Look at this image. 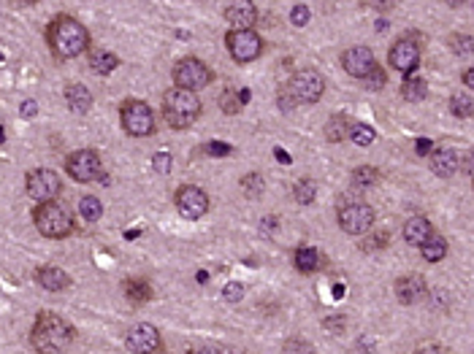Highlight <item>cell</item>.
Returning a JSON list of instances; mask_svg holds the SVG:
<instances>
[{"label":"cell","instance_id":"6da1fadb","mask_svg":"<svg viewBox=\"0 0 474 354\" xmlns=\"http://www.w3.org/2000/svg\"><path fill=\"white\" fill-rule=\"evenodd\" d=\"M46 43L57 60H73L90 49V33L76 16L57 14L46 25Z\"/></svg>","mask_w":474,"mask_h":354},{"label":"cell","instance_id":"7a4b0ae2","mask_svg":"<svg viewBox=\"0 0 474 354\" xmlns=\"http://www.w3.org/2000/svg\"><path fill=\"white\" fill-rule=\"evenodd\" d=\"M73 340V327L63 316L52 311H41L36 316V325L30 330V343L38 354H60L66 352Z\"/></svg>","mask_w":474,"mask_h":354},{"label":"cell","instance_id":"3957f363","mask_svg":"<svg viewBox=\"0 0 474 354\" xmlns=\"http://www.w3.org/2000/svg\"><path fill=\"white\" fill-rule=\"evenodd\" d=\"M163 117L174 130H187L190 124H195V119L201 117V100L195 92L174 87L163 95Z\"/></svg>","mask_w":474,"mask_h":354},{"label":"cell","instance_id":"277c9868","mask_svg":"<svg viewBox=\"0 0 474 354\" xmlns=\"http://www.w3.org/2000/svg\"><path fill=\"white\" fill-rule=\"evenodd\" d=\"M33 222H36V230H38L43 238H52V241H60V238L71 235V230H73V217H71V211H68L63 203H57V200L36 205Z\"/></svg>","mask_w":474,"mask_h":354},{"label":"cell","instance_id":"5b68a950","mask_svg":"<svg viewBox=\"0 0 474 354\" xmlns=\"http://www.w3.org/2000/svg\"><path fill=\"white\" fill-rule=\"evenodd\" d=\"M120 122L122 130L130 138H147L155 133V114L144 100L138 97H128L120 106Z\"/></svg>","mask_w":474,"mask_h":354},{"label":"cell","instance_id":"8992f818","mask_svg":"<svg viewBox=\"0 0 474 354\" xmlns=\"http://www.w3.org/2000/svg\"><path fill=\"white\" fill-rule=\"evenodd\" d=\"M174 84L179 90H187V92H198L203 87H209L212 84V68L198 60V57H185V60H179L174 65Z\"/></svg>","mask_w":474,"mask_h":354},{"label":"cell","instance_id":"52a82bcc","mask_svg":"<svg viewBox=\"0 0 474 354\" xmlns=\"http://www.w3.org/2000/svg\"><path fill=\"white\" fill-rule=\"evenodd\" d=\"M287 92L293 95L296 103H317L325 92V79L314 68L296 70L287 84Z\"/></svg>","mask_w":474,"mask_h":354},{"label":"cell","instance_id":"ba28073f","mask_svg":"<svg viewBox=\"0 0 474 354\" xmlns=\"http://www.w3.org/2000/svg\"><path fill=\"white\" fill-rule=\"evenodd\" d=\"M225 46H228L230 57L236 63H252L263 55V38L257 36L255 30H230L225 36Z\"/></svg>","mask_w":474,"mask_h":354},{"label":"cell","instance_id":"9c48e42d","mask_svg":"<svg viewBox=\"0 0 474 354\" xmlns=\"http://www.w3.org/2000/svg\"><path fill=\"white\" fill-rule=\"evenodd\" d=\"M25 190L33 200L49 203V200H54L60 195L63 181H60V176L54 173L52 168H36V171H30L25 176Z\"/></svg>","mask_w":474,"mask_h":354},{"label":"cell","instance_id":"30bf717a","mask_svg":"<svg viewBox=\"0 0 474 354\" xmlns=\"http://www.w3.org/2000/svg\"><path fill=\"white\" fill-rule=\"evenodd\" d=\"M66 173L79 184H90L103 173V165H101V154L95 149H79L73 154H68L66 160Z\"/></svg>","mask_w":474,"mask_h":354},{"label":"cell","instance_id":"8fae6325","mask_svg":"<svg viewBox=\"0 0 474 354\" xmlns=\"http://www.w3.org/2000/svg\"><path fill=\"white\" fill-rule=\"evenodd\" d=\"M374 208L369 203H350L339 208V227L347 232V235H364V232H371L374 227Z\"/></svg>","mask_w":474,"mask_h":354},{"label":"cell","instance_id":"7c38bea8","mask_svg":"<svg viewBox=\"0 0 474 354\" xmlns=\"http://www.w3.org/2000/svg\"><path fill=\"white\" fill-rule=\"evenodd\" d=\"M174 203L176 211L185 219H201L209 211V195L201 187H195V184H185V187L176 190Z\"/></svg>","mask_w":474,"mask_h":354},{"label":"cell","instance_id":"4fadbf2b","mask_svg":"<svg viewBox=\"0 0 474 354\" xmlns=\"http://www.w3.org/2000/svg\"><path fill=\"white\" fill-rule=\"evenodd\" d=\"M388 63H391L396 70L406 73V79H409L420 65L418 41H412V38H398V41L391 46V52H388Z\"/></svg>","mask_w":474,"mask_h":354},{"label":"cell","instance_id":"5bb4252c","mask_svg":"<svg viewBox=\"0 0 474 354\" xmlns=\"http://www.w3.org/2000/svg\"><path fill=\"white\" fill-rule=\"evenodd\" d=\"M125 346L133 354H158L163 349V338L158 333V327L141 322V325L130 327V333L125 338Z\"/></svg>","mask_w":474,"mask_h":354},{"label":"cell","instance_id":"9a60e30c","mask_svg":"<svg viewBox=\"0 0 474 354\" xmlns=\"http://www.w3.org/2000/svg\"><path fill=\"white\" fill-rule=\"evenodd\" d=\"M374 65H377V60H374V52L369 46H352L341 55V68L347 70L352 79H361V82L369 76V70Z\"/></svg>","mask_w":474,"mask_h":354},{"label":"cell","instance_id":"2e32d148","mask_svg":"<svg viewBox=\"0 0 474 354\" xmlns=\"http://www.w3.org/2000/svg\"><path fill=\"white\" fill-rule=\"evenodd\" d=\"M396 298L401 300L404 306H412V303H420V300L428 295V284L420 273H406L396 281Z\"/></svg>","mask_w":474,"mask_h":354},{"label":"cell","instance_id":"e0dca14e","mask_svg":"<svg viewBox=\"0 0 474 354\" xmlns=\"http://www.w3.org/2000/svg\"><path fill=\"white\" fill-rule=\"evenodd\" d=\"M225 19L233 30H252L257 22V6L249 3V0H242V3H230L225 9Z\"/></svg>","mask_w":474,"mask_h":354},{"label":"cell","instance_id":"ac0fdd59","mask_svg":"<svg viewBox=\"0 0 474 354\" xmlns=\"http://www.w3.org/2000/svg\"><path fill=\"white\" fill-rule=\"evenodd\" d=\"M428 160H431V163H428L431 165V171L439 178L455 176V173H458V168H460V157L453 149H445V146H442V149H433Z\"/></svg>","mask_w":474,"mask_h":354},{"label":"cell","instance_id":"d6986e66","mask_svg":"<svg viewBox=\"0 0 474 354\" xmlns=\"http://www.w3.org/2000/svg\"><path fill=\"white\" fill-rule=\"evenodd\" d=\"M36 281H38L41 289L46 292H63L71 286V276H68L63 268H54V265H41L36 271Z\"/></svg>","mask_w":474,"mask_h":354},{"label":"cell","instance_id":"ffe728a7","mask_svg":"<svg viewBox=\"0 0 474 354\" xmlns=\"http://www.w3.org/2000/svg\"><path fill=\"white\" fill-rule=\"evenodd\" d=\"M431 222L426 217H409L404 222V241L406 244H412V246H423V241H428L431 238Z\"/></svg>","mask_w":474,"mask_h":354},{"label":"cell","instance_id":"44dd1931","mask_svg":"<svg viewBox=\"0 0 474 354\" xmlns=\"http://www.w3.org/2000/svg\"><path fill=\"white\" fill-rule=\"evenodd\" d=\"M87 65L98 76H108V73H114V70L120 68V57L114 55V52H108V49H93L87 55Z\"/></svg>","mask_w":474,"mask_h":354},{"label":"cell","instance_id":"7402d4cb","mask_svg":"<svg viewBox=\"0 0 474 354\" xmlns=\"http://www.w3.org/2000/svg\"><path fill=\"white\" fill-rule=\"evenodd\" d=\"M66 103L73 114H87V111L93 109V95H90V90L84 84H68Z\"/></svg>","mask_w":474,"mask_h":354},{"label":"cell","instance_id":"603a6c76","mask_svg":"<svg viewBox=\"0 0 474 354\" xmlns=\"http://www.w3.org/2000/svg\"><path fill=\"white\" fill-rule=\"evenodd\" d=\"M293 262L301 273H314L323 268V254L314 249V246H298L296 254H293Z\"/></svg>","mask_w":474,"mask_h":354},{"label":"cell","instance_id":"cb8c5ba5","mask_svg":"<svg viewBox=\"0 0 474 354\" xmlns=\"http://www.w3.org/2000/svg\"><path fill=\"white\" fill-rule=\"evenodd\" d=\"M420 254H423L426 262H439V259L447 257V241L442 238V235L431 232V238L423 241V246H420Z\"/></svg>","mask_w":474,"mask_h":354},{"label":"cell","instance_id":"d4e9b609","mask_svg":"<svg viewBox=\"0 0 474 354\" xmlns=\"http://www.w3.org/2000/svg\"><path fill=\"white\" fill-rule=\"evenodd\" d=\"M125 298L130 303L144 306V303L152 300V284L144 281V279H130V281H125Z\"/></svg>","mask_w":474,"mask_h":354},{"label":"cell","instance_id":"484cf974","mask_svg":"<svg viewBox=\"0 0 474 354\" xmlns=\"http://www.w3.org/2000/svg\"><path fill=\"white\" fill-rule=\"evenodd\" d=\"M350 133V119L344 117V114H334L328 122H325V138L331 141V144H339V141H344Z\"/></svg>","mask_w":474,"mask_h":354},{"label":"cell","instance_id":"4316f807","mask_svg":"<svg viewBox=\"0 0 474 354\" xmlns=\"http://www.w3.org/2000/svg\"><path fill=\"white\" fill-rule=\"evenodd\" d=\"M103 214V203H101V198H95V195H84L79 200V217L87 222V225H93L98 222Z\"/></svg>","mask_w":474,"mask_h":354},{"label":"cell","instance_id":"83f0119b","mask_svg":"<svg viewBox=\"0 0 474 354\" xmlns=\"http://www.w3.org/2000/svg\"><path fill=\"white\" fill-rule=\"evenodd\" d=\"M401 95L409 103H420V100H426V95H428V84L423 82V79H418V76H409L404 82V87H401Z\"/></svg>","mask_w":474,"mask_h":354},{"label":"cell","instance_id":"f1b7e54d","mask_svg":"<svg viewBox=\"0 0 474 354\" xmlns=\"http://www.w3.org/2000/svg\"><path fill=\"white\" fill-rule=\"evenodd\" d=\"M352 181L358 187H374V184L382 181V173H379V168H374V165H361V168L352 171Z\"/></svg>","mask_w":474,"mask_h":354},{"label":"cell","instance_id":"f546056e","mask_svg":"<svg viewBox=\"0 0 474 354\" xmlns=\"http://www.w3.org/2000/svg\"><path fill=\"white\" fill-rule=\"evenodd\" d=\"M450 111H453V117H458V119H469V117H474L472 95H453L450 97Z\"/></svg>","mask_w":474,"mask_h":354},{"label":"cell","instance_id":"4dcf8cb0","mask_svg":"<svg viewBox=\"0 0 474 354\" xmlns=\"http://www.w3.org/2000/svg\"><path fill=\"white\" fill-rule=\"evenodd\" d=\"M293 195L301 205H309L314 203V195H317V184L311 178H298L296 187H293Z\"/></svg>","mask_w":474,"mask_h":354},{"label":"cell","instance_id":"1f68e13d","mask_svg":"<svg viewBox=\"0 0 474 354\" xmlns=\"http://www.w3.org/2000/svg\"><path fill=\"white\" fill-rule=\"evenodd\" d=\"M347 138H350L352 144H358V146H369V144H374L377 133H374L369 124L355 122V124H350V133H347Z\"/></svg>","mask_w":474,"mask_h":354},{"label":"cell","instance_id":"d6a6232c","mask_svg":"<svg viewBox=\"0 0 474 354\" xmlns=\"http://www.w3.org/2000/svg\"><path fill=\"white\" fill-rule=\"evenodd\" d=\"M242 190L247 198H260L263 195V176L260 173H247L242 178Z\"/></svg>","mask_w":474,"mask_h":354},{"label":"cell","instance_id":"836d02e7","mask_svg":"<svg viewBox=\"0 0 474 354\" xmlns=\"http://www.w3.org/2000/svg\"><path fill=\"white\" fill-rule=\"evenodd\" d=\"M450 49H453L455 55H472V49H474L472 36H460V33L450 36Z\"/></svg>","mask_w":474,"mask_h":354},{"label":"cell","instance_id":"e575fe53","mask_svg":"<svg viewBox=\"0 0 474 354\" xmlns=\"http://www.w3.org/2000/svg\"><path fill=\"white\" fill-rule=\"evenodd\" d=\"M282 354H314V346L304 338H290V340H284Z\"/></svg>","mask_w":474,"mask_h":354},{"label":"cell","instance_id":"d590c367","mask_svg":"<svg viewBox=\"0 0 474 354\" xmlns=\"http://www.w3.org/2000/svg\"><path fill=\"white\" fill-rule=\"evenodd\" d=\"M385 82H388V76H385V70L379 68V65H374V68L369 70V76L364 79V84L369 87V90H382Z\"/></svg>","mask_w":474,"mask_h":354},{"label":"cell","instance_id":"8d00e7d4","mask_svg":"<svg viewBox=\"0 0 474 354\" xmlns=\"http://www.w3.org/2000/svg\"><path fill=\"white\" fill-rule=\"evenodd\" d=\"M222 298L228 300V303H239L244 298V284L242 281H228L225 289H222Z\"/></svg>","mask_w":474,"mask_h":354},{"label":"cell","instance_id":"74e56055","mask_svg":"<svg viewBox=\"0 0 474 354\" xmlns=\"http://www.w3.org/2000/svg\"><path fill=\"white\" fill-rule=\"evenodd\" d=\"M309 19H311V14H309V9H306V6H301V3L293 6V11H290V22H293L296 28H304Z\"/></svg>","mask_w":474,"mask_h":354},{"label":"cell","instance_id":"f35d334b","mask_svg":"<svg viewBox=\"0 0 474 354\" xmlns=\"http://www.w3.org/2000/svg\"><path fill=\"white\" fill-rule=\"evenodd\" d=\"M203 151H206V154H212V157H228V154H233V146H228V144H220V141H212V144H206V146H203Z\"/></svg>","mask_w":474,"mask_h":354},{"label":"cell","instance_id":"ab89813d","mask_svg":"<svg viewBox=\"0 0 474 354\" xmlns=\"http://www.w3.org/2000/svg\"><path fill=\"white\" fill-rule=\"evenodd\" d=\"M239 109H242L239 95H236L233 90H225V95H222V111H225V114H236Z\"/></svg>","mask_w":474,"mask_h":354},{"label":"cell","instance_id":"60d3db41","mask_svg":"<svg viewBox=\"0 0 474 354\" xmlns=\"http://www.w3.org/2000/svg\"><path fill=\"white\" fill-rule=\"evenodd\" d=\"M152 165H155L158 173H168V171H171V154H168V151H158V154L152 157Z\"/></svg>","mask_w":474,"mask_h":354},{"label":"cell","instance_id":"b9f144b4","mask_svg":"<svg viewBox=\"0 0 474 354\" xmlns=\"http://www.w3.org/2000/svg\"><path fill=\"white\" fill-rule=\"evenodd\" d=\"M388 244V232H374V235H369V241H364V252L369 249H382V246Z\"/></svg>","mask_w":474,"mask_h":354},{"label":"cell","instance_id":"7bdbcfd3","mask_svg":"<svg viewBox=\"0 0 474 354\" xmlns=\"http://www.w3.org/2000/svg\"><path fill=\"white\" fill-rule=\"evenodd\" d=\"M277 103H279V109H282V111H293V109H296V100H293V95H290L287 90H279V100H277Z\"/></svg>","mask_w":474,"mask_h":354},{"label":"cell","instance_id":"ee69618b","mask_svg":"<svg viewBox=\"0 0 474 354\" xmlns=\"http://www.w3.org/2000/svg\"><path fill=\"white\" fill-rule=\"evenodd\" d=\"M19 111H22V117H25V119H33V117H36V103H33V100H25Z\"/></svg>","mask_w":474,"mask_h":354},{"label":"cell","instance_id":"f6af8a7d","mask_svg":"<svg viewBox=\"0 0 474 354\" xmlns=\"http://www.w3.org/2000/svg\"><path fill=\"white\" fill-rule=\"evenodd\" d=\"M347 325V322H344V316H331V319H325V327H331V330H341V327Z\"/></svg>","mask_w":474,"mask_h":354},{"label":"cell","instance_id":"bcb514c9","mask_svg":"<svg viewBox=\"0 0 474 354\" xmlns=\"http://www.w3.org/2000/svg\"><path fill=\"white\" fill-rule=\"evenodd\" d=\"M428 151H433V144L428 141V138H420L418 141V154H428Z\"/></svg>","mask_w":474,"mask_h":354},{"label":"cell","instance_id":"7dc6e473","mask_svg":"<svg viewBox=\"0 0 474 354\" xmlns=\"http://www.w3.org/2000/svg\"><path fill=\"white\" fill-rule=\"evenodd\" d=\"M274 157H277V160H279L282 165H290V163H293V160H290V154H287L284 149H279V146L274 149Z\"/></svg>","mask_w":474,"mask_h":354},{"label":"cell","instance_id":"c3c4849f","mask_svg":"<svg viewBox=\"0 0 474 354\" xmlns=\"http://www.w3.org/2000/svg\"><path fill=\"white\" fill-rule=\"evenodd\" d=\"M463 82H466V87H474V70L472 68L463 70Z\"/></svg>","mask_w":474,"mask_h":354},{"label":"cell","instance_id":"681fc988","mask_svg":"<svg viewBox=\"0 0 474 354\" xmlns=\"http://www.w3.org/2000/svg\"><path fill=\"white\" fill-rule=\"evenodd\" d=\"M463 171H466V176H472V154L463 157Z\"/></svg>","mask_w":474,"mask_h":354},{"label":"cell","instance_id":"f907efd6","mask_svg":"<svg viewBox=\"0 0 474 354\" xmlns=\"http://www.w3.org/2000/svg\"><path fill=\"white\" fill-rule=\"evenodd\" d=\"M334 298H336V300H339V298H344V286H341V284L334 286Z\"/></svg>","mask_w":474,"mask_h":354},{"label":"cell","instance_id":"816d5d0a","mask_svg":"<svg viewBox=\"0 0 474 354\" xmlns=\"http://www.w3.org/2000/svg\"><path fill=\"white\" fill-rule=\"evenodd\" d=\"M95 181H98V184H103V187H108V181H111V178H108V173H101V176L95 178Z\"/></svg>","mask_w":474,"mask_h":354},{"label":"cell","instance_id":"f5cc1de1","mask_svg":"<svg viewBox=\"0 0 474 354\" xmlns=\"http://www.w3.org/2000/svg\"><path fill=\"white\" fill-rule=\"evenodd\" d=\"M206 279H209V273H206V271L198 273V284H206Z\"/></svg>","mask_w":474,"mask_h":354},{"label":"cell","instance_id":"db71d44e","mask_svg":"<svg viewBox=\"0 0 474 354\" xmlns=\"http://www.w3.org/2000/svg\"><path fill=\"white\" fill-rule=\"evenodd\" d=\"M195 354H220L217 349H201V352H195Z\"/></svg>","mask_w":474,"mask_h":354},{"label":"cell","instance_id":"11a10c76","mask_svg":"<svg viewBox=\"0 0 474 354\" xmlns=\"http://www.w3.org/2000/svg\"><path fill=\"white\" fill-rule=\"evenodd\" d=\"M3 136H6V130H3V127H0V141H3Z\"/></svg>","mask_w":474,"mask_h":354},{"label":"cell","instance_id":"9f6ffc18","mask_svg":"<svg viewBox=\"0 0 474 354\" xmlns=\"http://www.w3.org/2000/svg\"><path fill=\"white\" fill-rule=\"evenodd\" d=\"M0 60H3V55H0Z\"/></svg>","mask_w":474,"mask_h":354}]
</instances>
